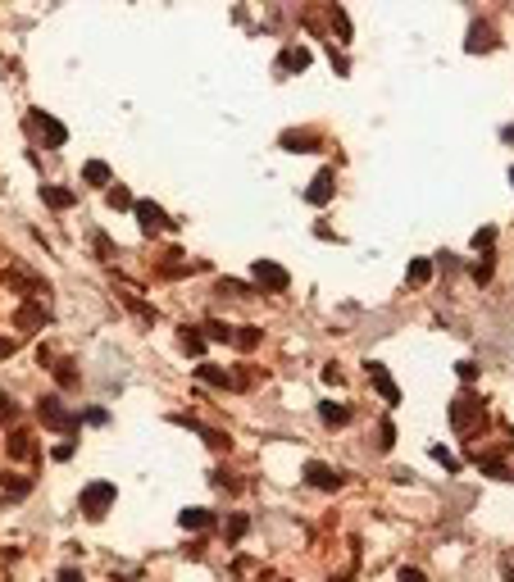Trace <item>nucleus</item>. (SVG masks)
<instances>
[{
  "instance_id": "obj_1",
  "label": "nucleus",
  "mask_w": 514,
  "mask_h": 582,
  "mask_svg": "<svg viewBox=\"0 0 514 582\" xmlns=\"http://www.w3.org/2000/svg\"><path fill=\"white\" fill-rule=\"evenodd\" d=\"M114 501H119L114 483H87V487H82V496H77V510H82L87 518H100L105 510H114Z\"/></svg>"
},
{
  "instance_id": "obj_2",
  "label": "nucleus",
  "mask_w": 514,
  "mask_h": 582,
  "mask_svg": "<svg viewBox=\"0 0 514 582\" xmlns=\"http://www.w3.org/2000/svg\"><path fill=\"white\" fill-rule=\"evenodd\" d=\"M132 214H137V228H142L146 237H155V232H178V219H169V214L155 205V200H137V205H132Z\"/></svg>"
},
{
  "instance_id": "obj_3",
  "label": "nucleus",
  "mask_w": 514,
  "mask_h": 582,
  "mask_svg": "<svg viewBox=\"0 0 514 582\" xmlns=\"http://www.w3.org/2000/svg\"><path fill=\"white\" fill-rule=\"evenodd\" d=\"M37 414H41L46 428H55V432H77V414H68L59 396H41V400H37Z\"/></svg>"
},
{
  "instance_id": "obj_4",
  "label": "nucleus",
  "mask_w": 514,
  "mask_h": 582,
  "mask_svg": "<svg viewBox=\"0 0 514 582\" xmlns=\"http://www.w3.org/2000/svg\"><path fill=\"white\" fill-rule=\"evenodd\" d=\"M364 374H369V382H373V391H378V396H383V400H387V405H401V387H396V378L392 374H387V364L383 360H364Z\"/></svg>"
},
{
  "instance_id": "obj_5",
  "label": "nucleus",
  "mask_w": 514,
  "mask_h": 582,
  "mask_svg": "<svg viewBox=\"0 0 514 582\" xmlns=\"http://www.w3.org/2000/svg\"><path fill=\"white\" fill-rule=\"evenodd\" d=\"M251 278H255L260 291H287V287H292L287 269H283V264H274V260H255L251 264Z\"/></svg>"
},
{
  "instance_id": "obj_6",
  "label": "nucleus",
  "mask_w": 514,
  "mask_h": 582,
  "mask_svg": "<svg viewBox=\"0 0 514 582\" xmlns=\"http://www.w3.org/2000/svg\"><path fill=\"white\" fill-rule=\"evenodd\" d=\"M28 123H32L37 132H41L46 137V146H50V151H59V146H68V128L64 123L55 119V114H46V110H32L28 114Z\"/></svg>"
},
{
  "instance_id": "obj_7",
  "label": "nucleus",
  "mask_w": 514,
  "mask_h": 582,
  "mask_svg": "<svg viewBox=\"0 0 514 582\" xmlns=\"http://www.w3.org/2000/svg\"><path fill=\"white\" fill-rule=\"evenodd\" d=\"M305 483L314 487V492H337V487H341V473L332 469V464L310 460V464H305Z\"/></svg>"
},
{
  "instance_id": "obj_8",
  "label": "nucleus",
  "mask_w": 514,
  "mask_h": 582,
  "mask_svg": "<svg viewBox=\"0 0 514 582\" xmlns=\"http://www.w3.org/2000/svg\"><path fill=\"white\" fill-rule=\"evenodd\" d=\"M450 423H455V428H469V423H482V405H478V400H469V396H459V400H450Z\"/></svg>"
},
{
  "instance_id": "obj_9",
  "label": "nucleus",
  "mask_w": 514,
  "mask_h": 582,
  "mask_svg": "<svg viewBox=\"0 0 514 582\" xmlns=\"http://www.w3.org/2000/svg\"><path fill=\"white\" fill-rule=\"evenodd\" d=\"M332 182H337V177H332V168H318L314 182L305 187V200H310V205H328V200H332Z\"/></svg>"
},
{
  "instance_id": "obj_10",
  "label": "nucleus",
  "mask_w": 514,
  "mask_h": 582,
  "mask_svg": "<svg viewBox=\"0 0 514 582\" xmlns=\"http://www.w3.org/2000/svg\"><path fill=\"white\" fill-rule=\"evenodd\" d=\"M464 50H469V55H487V50H496L492 28H487V23H473V28H469V41H464Z\"/></svg>"
},
{
  "instance_id": "obj_11",
  "label": "nucleus",
  "mask_w": 514,
  "mask_h": 582,
  "mask_svg": "<svg viewBox=\"0 0 514 582\" xmlns=\"http://www.w3.org/2000/svg\"><path fill=\"white\" fill-rule=\"evenodd\" d=\"M278 68H283V73H305V68H310V50H305V46H287L283 55H278Z\"/></svg>"
},
{
  "instance_id": "obj_12",
  "label": "nucleus",
  "mask_w": 514,
  "mask_h": 582,
  "mask_svg": "<svg viewBox=\"0 0 514 582\" xmlns=\"http://www.w3.org/2000/svg\"><path fill=\"white\" fill-rule=\"evenodd\" d=\"M82 182H87V187H110L114 173H110L105 159H87V164H82Z\"/></svg>"
},
{
  "instance_id": "obj_13",
  "label": "nucleus",
  "mask_w": 514,
  "mask_h": 582,
  "mask_svg": "<svg viewBox=\"0 0 514 582\" xmlns=\"http://www.w3.org/2000/svg\"><path fill=\"white\" fill-rule=\"evenodd\" d=\"M14 323H19V328H46V323H50V309L32 300V305H23L19 314H14Z\"/></svg>"
},
{
  "instance_id": "obj_14",
  "label": "nucleus",
  "mask_w": 514,
  "mask_h": 582,
  "mask_svg": "<svg viewBox=\"0 0 514 582\" xmlns=\"http://www.w3.org/2000/svg\"><path fill=\"white\" fill-rule=\"evenodd\" d=\"M178 523H182L187 532H200V527H209V523H214V510L191 505V510H182V514H178Z\"/></svg>"
},
{
  "instance_id": "obj_15",
  "label": "nucleus",
  "mask_w": 514,
  "mask_h": 582,
  "mask_svg": "<svg viewBox=\"0 0 514 582\" xmlns=\"http://www.w3.org/2000/svg\"><path fill=\"white\" fill-rule=\"evenodd\" d=\"M318 418H323L328 428H346V423H350V409L337 405V400H323V405H318Z\"/></svg>"
},
{
  "instance_id": "obj_16",
  "label": "nucleus",
  "mask_w": 514,
  "mask_h": 582,
  "mask_svg": "<svg viewBox=\"0 0 514 582\" xmlns=\"http://www.w3.org/2000/svg\"><path fill=\"white\" fill-rule=\"evenodd\" d=\"M41 200H46L50 209H68V205H73V191H68V187H55V182H46V187H41Z\"/></svg>"
},
{
  "instance_id": "obj_17",
  "label": "nucleus",
  "mask_w": 514,
  "mask_h": 582,
  "mask_svg": "<svg viewBox=\"0 0 514 582\" xmlns=\"http://www.w3.org/2000/svg\"><path fill=\"white\" fill-rule=\"evenodd\" d=\"M283 151H318L314 132H283Z\"/></svg>"
},
{
  "instance_id": "obj_18",
  "label": "nucleus",
  "mask_w": 514,
  "mask_h": 582,
  "mask_svg": "<svg viewBox=\"0 0 514 582\" xmlns=\"http://www.w3.org/2000/svg\"><path fill=\"white\" fill-rule=\"evenodd\" d=\"M178 346H182L187 355H205V346H209V341H205V332H196V328H182V332H178Z\"/></svg>"
},
{
  "instance_id": "obj_19",
  "label": "nucleus",
  "mask_w": 514,
  "mask_h": 582,
  "mask_svg": "<svg viewBox=\"0 0 514 582\" xmlns=\"http://www.w3.org/2000/svg\"><path fill=\"white\" fill-rule=\"evenodd\" d=\"M196 378L209 387H232V374L228 369H214V364H196Z\"/></svg>"
},
{
  "instance_id": "obj_20",
  "label": "nucleus",
  "mask_w": 514,
  "mask_h": 582,
  "mask_svg": "<svg viewBox=\"0 0 514 582\" xmlns=\"http://www.w3.org/2000/svg\"><path fill=\"white\" fill-rule=\"evenodd\" d=\"M232 346L255 351V346H260V328H251V323H246V328H232Z\"/></svg>"
},
{
  "instance_id": "obj_21",
  "label": "nucleus",
  "mask_w": 514,
  "mask_h": 582,
  "mask_svg": "<svg viewBox=\"0 0 514 582\" xmlns=\"http://www.w3.org/2000/svg\"><path fill=\"white\" fill-rule=\"evenodd\" d=\"M5 451H10V460H28V455H32V441H28V432H14Z\"/></svg>"
},
{
  "instance_id": "obj_22",
  "label": "nucleus",
  "mask_w": 514,
  "mask_h": 582,
  "mask_svg": "<svg viewBox=\"0 0 514 582\" xmlns=\"http://www.w3.org/2000/svg\"><path fill=\"white\" fill-rule=\"evenodd\" d=\"M50 369H55L59 387H77V369H73V360H59V364H50Z\"/></svg>"
},
{
  "instance_id": "obj_23",
  "label": "nucleus",
  "mask_w": 514,
  "mask_h": 582,
  "mask_svg": "<svg viewBox=\"0 0 514 582\" xmlns=\"http://www.w3.org/2000/svg\"><path fill=\"white\" fill-rule=\"evenodd\" d=\"M428 278H432V260H415V264H410V282H415V287H423Z\"/></svg>"
},
{
  "instance_id": "obj_24",
  "label": "nucleus",
  "mask_w": 514,
  "mask_h": 582,
  "mask_svg": "<svg viewBox=\"0 0 514 582\" xmlns=\"http://www.w3.org/2000/svg\"><path fill=\"white\" fill-rule=\"evenodd\" d=\"M123 305L132 309V314H142L146 323H155V305H146V300H137V296H128V291H123Z\"/></svg>"
},
{
  "instance_id": "obj_25",
  "label": "nucleus",
  "mask_w": 514,
  "mask_h": 582,
  "mask_svg": "<svg viewBox=\"0 0 514 582\" xmlns=\"http://www.w3.org/2000/svg\"><path fill=\"white\" fill-rule=\"evenodd\" d=\"M428 455H432V460H437V464H441V469H446V473H459V460H455V455L446 451V446H432V451H428Z\"/></svg>"
},
{
  "instance_id": "obj_26",
  "label": "nucleus",
  "mask_w": 514,
  "mask_h": 582,
  "mask_svg": "<svg viewBox=\"0 0 514 582\" xmlns=\"http://www.w3.org/2000/svg\"><path fill=\"white\" fill-rule=\"evenodd\" d=\"M205 341H232V328H228V323H219V319H209L205 323Z\"/></svg>"
},
{
  "instance_id": "obj_27",
  "label": "nucleus",
  "mask_w": 514,
  "mask_h": 582,
  "mask_svg": "<svg viewBox=\"0 0 514 582\" xmlns=\"http://www.w3.org/2000/svg\"><path fill=\"white\" fill-rule=\"evenodd\" d=\"M396 446V428H392V418H383L378 423V451H392Z\"/></svg>"
},
{
  "instance_id": "obj_28",
  "label": "nucleus",
  "mask_w": 514,
  "mask_h": 582,
  "mask_svg": "<svg viewBox=\"0 0 514 582\" xmlns=\"http://www.w3.org/2000/svg\"><path fill=\"white\" fill-rule=\"evenodd\" d=\"M246 527H251V518H246V514H232L228 518V541H241V537H246Z\"/></svg>"
},
{
  "instance_id": "obj_29",
  "label": "nucleus",
  "mask_w": 514,
  "mask_h": 582,
  "mask_svg": "<svg viewBox=\"0 0 514 582\" xmlns=\"http://www.w3.org/2000/svg\"><path fill=\"white\" fill-rule=\"evenodd\" d=\"M110 205H114V209H132L137 200L128 196V187H119V182H114V187H110Z\"/></svg>"
},
{
  "instance_id": "obj_30",
  "label": "nucleus",
  "mask_w": 514,
  "mask_h": 582,
  "mask_svg": "<svg viewBox=\"0 0 514 582\" xmlns=\"http://www.w3.org/2000/svg\"><path fill=\"white\" fill-rule=\"evenodd\" d=\"M332 23H337V32H341V41H350V19H346V10H341V5H332Z\"/></svg>"
},
{
  "instance_id": "obj_31",
  "label": "nucleus",
  "mask_w": 514,
  "mask_h": 582,
  "mask_svg": "<svg viewBox=\"0 0 514 582\" xmlns=\"http://www.w3.org/2000/svg\"><path fill=\"white\" fill-rule=\"evenodd\" d=\"M91 246H96V255H100V260H110V255H114V242L105 237V232H96V237H91Z\"/></svg>"
},
{
  "instance_id": "obj_32",
  "label": "nucleus",
  "mask_w": 514,
  "mask_h": 582,
  "mask_svg": "<svg viewBox=\"0 0 514 582\" xmlns=\"http://www.w3.org/2000/svg\"><path fill=\"white\" fill-rule=\"evenodd\" d=\"M469 273H473V282H492V255H487L482 264H473Z\"/></svg>"
},
{
  "instance_id": "obj_33",
  "label": "nucleus",
  "mask_w": 514,
  "mask_h": 582,
  "mask_svg": "<svg viewBox=\"0 0 514 582\" xmlns=\"http://www.w3.org/2000/svg\"><path fill=\"white\" fill-rule=\"evenodd\" d=\"M455 374H459V382H473V378H478V364H473V360H459Z\"/></svg>"
},
{
  "instance_id": "obj_34",
  "label": "nucleus",
  "mask_w": 514,
  "mask_h": 582,
  "mask_svg": "<svg viewBox=\"0 0 514 582\" xmlns=\"http://www.w3.org/2000/svg\"><path fill=\"white\" fill-rule=\"evenodd\" d=\"M0 483H5L10 496H28V487H32V483H23V478H0Z\"/></svg>"
},
{
  "instance_id": "obj_35",
  "label": "nucleus",
  "mask_w": 514,
  "mask_h": 582,
  "mask_svg": "<svg viewBox=\"0 0 514 582\" xmlns=\"http://www.w3.org/2000/svg\"><path fill=\"white\" fill-rule=\"evenodd\" d=\"M396 582H428V578L419 569H405V564H401V569H396Z\"/></svg>"
},
{
  "instance_id": "obj_36",
  "label": "nucleus",
  "mask_w": 514,
  "mask_h": 582,
  "mask_svg": "<svg viewBox=\"0 0 514 582\" xmlns=\"http://www.w3.org/2000/svg\"><path fill=\"white\" fill-rule=\"evenodd\" d=\"M492 242H496V228H482L478 237H473V246H482V251H492Z\"/></svg>"
},
{
  "instance_id": "obj_37",
  "label": "nucleus",
  "mask_w": 514,
  "mask_h": 582,
  "mask_svg": "<svg viewBox=\"0 0 514 582\" xmlns=\"http://www.w3.org/2000/svg\"><path fill=\"white\" fill-rule=\"evenodd\" d=\"M219 291H232V296H251V291H246L241 282H232V278H223V282H219Z\"/></svg>"
},
{
  "instance_id": "obj_38",
  "label": "nucleus",
  "mask_w": 514,
  "mask_h": 582,
  "mask_svg": "<svg viewBox=\"0 0 514 582\" xmlns=\"http://www.w3.org/2000/svg\"><path fill=\"white\" fill-rule=\"evenodd\" d=\"M323 382H328V387L341 382V369H337V364H328V369H323Z\"/></svg>"
},
{
  "instance_id": "obj_39",
  "label": "nucleus",
  "mask_w": 514,
  "mask_h": 582,
  "mask_svg": "<svg viewBox=\"0 0 514 582\" xmlns=\"http://www.w3.org/2000/svg\"><path fill=\"white\" fill-rule=\"evenodd\" d=\"M59 582H87V578H82V569H59Z\"/></svg>"
},
{
  "instance_id": "obj_40",
  "label": "nucleus",
  "mask_w": 514,
  "mask_h": 582,
  "mask_svg": "<svg viewBox=\"0 0 514 582\" xmlns=\"http://www.w3.org/2000/svg\"><path fill=\"white\" fill-rule=\"evenodd\" d=\"M10 355H14V341H10V337H0V360H10Z\"/></svg>"
},
{
  "instance_id": "obj_41",
  "label": "nucleus",
  "mask_w": 514,
  "mask_h": 582,
  "mask_svg": "<svg viewBox=\"0 0 514 582\" xmlns=\"http://www.w3.org/2000/svg\"><path fill=\"white\" fill-rule=\"evenodd\" d=\"M0 414H5V418H14V405H10V396H0Z\"/></svg>"
},
{
  "instance_id": "obj_42",
  "label": "nucleus",
  "mask_w": 514,
  "mask_h": 582,
  "mask_svg": "<svg viewBox=\"0 0 514 582\" xmlns=\"http://www.w3.org/2000/svg\"><path fill=\"white\" fill-rule=\"evenodd\" d=\"M278 582H287V578H278Z\"/></svg>"
},
{
  "instance_id": "obj_43",
  "label": "nucleus",
  "mask_w": 514,
  "mask_h": 582,
  "mask_svg": "<svg viewBox=\"0 0 514 582\" xmlns=\"http://www.w3.org/2000/svg\"><path fill=\"white\" fill-rule=\"evenodd\" d=\"M510 182H514V173H510Z\"/></svg>"
}]
</instances>
